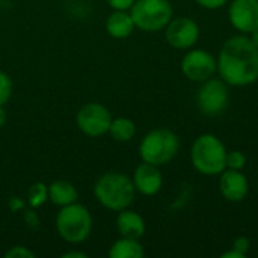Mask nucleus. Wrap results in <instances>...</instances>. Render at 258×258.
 Returning <instances> with one entry per match:
<instances>
[{"mask_svg": "<svg viewBox=\"0 0 258 258\" xmlns=\"http://www.w3.org/2000/svg\"><path fill=\"white\" fill-rule=\"evenodd\" d=\"M200 110L207 116H216L225 110L228 104V89L222 80H206L197 95Z\"/></svg>", "mask_w": 258, "mask_h": 258, "instance_id": "nucleus-8", "label": "nucleus"}, {"mask_svg": "<svg viewBox=\"0 0 258 258\" xmlns=\"http://www.w3.org/2000/svg\"><path fill=\"white\" fill-rule=\"evenodd\" d=\"M233 249H236V251H239L240 254H246L248 251H249V240H248V237H237L236 240H234V245H233Z\"/></svg>", "mask_w": 258, "mask_h": 258, "instance_id": "nucleus-24", "label": "nucleus"}, {"mask_svg": "<svg viewBox=\"0 0 258 258\" xmlns=\"http://www.w3.org/2000/svg\"><path fill=\"white\" fill-rule=\"evenodd\" d=\"M200 38V27L198 24L187 18L180 17L175 20H171L166 26V41L180 50L190 48Z\"/></svg>", "mask_w": 258, "mask_h": 258, "instance_id": "nucleus-10", "label": "nucleus"}, {"mask_svg": "<svg viewBox=\"0 0 258 258\" xmlns=\"http://www.w3.org/2000/svg\"><path fill=\"white\" fill-rule=\"evenodd\" d=\"M136 0H107L109 6L113 8L115 11H127L133 6Z\"/></svg>", "mask_w": 258, "mask_h": 258, "instance_id": "nucleus-23", "label": "nucleus"}, {"mask_svg": "<svg viewBox=\"0 0 258 258\" xmlns=\"http://www.w3.org/2000/svg\"><path fill=\"white\" fill-rule=\"evenodd\" d=\"M228 15L237 30L251 33L258 27V0H233Z\"/></svg>", "mask_w": 258, "mask_h": 258, "instance_id": "nucleus-11", "label": "nucleus"}, {"mask_svg": "<svg viewBox=\"0 0 258 258\" xmlns=\"http://www.w3.org/2000/svg\"><path fill=\"white\" fill-rule=\"evenodd\" d=\"M109 133L118 142H128L136 133V125L128 118H115L110 122Z\"/></svg>", "mask_w": 258, "mask_h": 258, "instance_id": "nucleus-18", "label": "nucleus"}, {"mask_svg": "<svg viewBox=\"0 0 258 258\" xmlns=\"http://www.w3.org/2000/svg\"><path fill=\"white\" fill-rule=\"evenodd\" d=\"M112 115L109 109L100 103H88L77 112V127L91 138L103 136L109 132Z\"/></svg>", "mask_w": 258, "mask_h": 258, "instance_id": "nucleus-7", "label": "nucleus"}, {"mask_svg": "<svg viewBox=\"0 0 258 258\" xmlns=\"http://www.w3.org/2000/svg\"><path fill=\"white\" fill-rule=\"evenodd\" d=\"M77 198H79L77 189L74 187L73 183L67 180H56L48 186V200L59 207H65L73 203H77Z\"/></svg>", "mask_w": 258, "mask_h": 258, "instance_id": "nucleus-16", "label": "nucleus"}, {"mask_svg": "<svg viewBox=\"0 0 258 258\" xmlns=\"http://www.w3.org/2000/svg\"><path fill=\"white\" fill-rule=\"evenodd\" d=\"M145 252L139 239H130L122 236L112 245L109 251L110 258H142Z\"/></svg>", "mask_w": 258, "mask_h": 258, "instance_id": "nucleus-17", "label": "nucleus"}, {"mask_svg": "<svg viewBox=\"0 0 258 258\" xmlns=\"http://www.w3.org/2000/svg\"><path fill=\"white\" fill-rule=\"evenodd\" d=\"M135 192L133 180L121 172H106L94 186L95 198L103 207L112 212L128 209L135 200Z\"/></svg>", "mask_w": 258, "mask_h": 258, "instance_id": "nucleus-2", "label": "nucleus"}, {"mask_svg": "<svg viewBox=\"0 0 258 258\" xmlns=\"http://www.w3.org/2000/svg\"><path fill=\"white\" fill-rule=\"evenodd\" d=\"M6 258H33L35 254L26 246H14L6 252Z\"/></svg>", "mask_w": 258, "mask_h": 258, "instance_id": "nucleus-22", "label": "nucleus"}, {"mask_svg": "<svg viewBox=\"0 0 258 258\" xmlns=\"http://www.w3.org/2000/svg\"><path fill=\"white\" fill-rule=\"evenodd\" d=\"M135 21L130 14L125 11H115L113 14L109 15L106 20V30L112 38L116 39H124L132 35L135 30Z\"/></svg>", "mask_w": 258, "mask_h": 258, "instance_id": "nucleus-15", "label": "nucleus"}, {"mask_svg": "<svg viewBox=\"0 0 258 258\" xmlns=\"http://www.w3.org/2000/svg\"><path fill=\"white\" fill-rule=\"evenodd\" d=\"M135 26L144 32H157L172 20V6L169 0H136L130 8Z\"/></svg>", "mask_w": 258, "mask_h": 258, "instance_id": "nucleus-6", "label": "nucleus"}, {"mask_svg": "<svg viewBox=\"0 0 258 258\" xmlns=\"http://www.w3.org/2000/svg\"><path fill=\"white\" fill-rule=\"evenodd\" d=\"M218 70L225 83L246 86L258 80V48L248 36L230 38L218 59Z\"/></svg>", "mask_w": 258, "mask_h": 258, "instance_id": "nucleus-1", "label": "nucleus"}, {"mask_svg": "<svg viewBox=\"0 0 258 258\" xmlns=\"http://www.w3.org/2000/svg\"><path fill=\"white\" fill-rule=\"evenodd\" d=\"M133 184L136 190L141 192L142 195L151 197V195L159 194L163 184V178L159 171V166L147 163V162L139 165L133 175Z\"/></svg>", "mask_w": 258, "mask_h": 258, "instance_id": "nucleus-13", "label": "nucleus"}, {"mask_svg": "<svg viewBox=\"0 0 258 258\" xmlns=\"http://www.w3.org/2000/svg\"><path fill=\"white\" fill-rule=\"evenodd\" d=\"M249 39L252 41V44H254V45L258 48V27L251 32V38H249Z\"/></svg>", "mask_w": 258, "mask_h": 258, "instance_id": "nucleus-29", "label": "nucleus"}, {"mask_svg": "<svg viewBox=\"0 0 258 258\" xmlns=\"http://www.w3.org/2000/svg\"><path fill=\"white\" fill-rule=\"evenodd\" d=\"M6 124V110L3 106H0V128Z\"/></svg>", "mask_w": 258, "mask_h": 258, "instance_id": "nucleus-28", "label": "nucleus"}, {"mask_svg": "<svg viewBox=\"0 0 258 258\" xmlns=\"http://www.w3.org/2000/svg\"><path fill=\"white\" fill-rule=\"evenodd\" d=\"M200 6L206 8V9H219L222 8L228 0H195Z\"/></svg>", "mask_w": 258, "mask_h": 258, "instance_id": "nucleus-25", "label": "nucleus"}, {"mask_svg": "<svg viewBox=\"0 0 258 258\" xmlns=\"http://www.w3.org/2000/svg\"><path fill=\"white\" fill-rule=\"evenodd\" d=\"M116 228L122 237L141 239L145 234V221L139 213L124 209L116 218Z\"/></svg>", "mask_w": 258, "mask_h": 258, "instance_id": "nucleus-14", "label": "nucleus"}, {"mask_svg": "<svg viewBox=\"0 0 258 258\" xmlns=\"http://www.w3.org/2000/svg\"><path fill=\"white\" fill-rule=\"evenodd\" d=\"M27 200H29V204L32 207L42 206L48 200V187L44 183H35V184H32V187L29 189Z\"/></svg>", "mask_w": 258, "mask_h": 258, "instance_id": "nucleus-19", "label": "nucleus"}, {"mask_svg": "<svg viewBox=\"0 0 258 258\" xmlns=\"http://www.w3.org/2000/svg\"><path fill=\"white\" fill-rule=\"evenodd\" d=\"M180 141L168 128H156L144 136L139 145L141 159L147 163L162 166L169 163L178 153Z\"/></svg>", "mask_w": 258, "mask_h": 258, "instance_id": "nucleus-4", "label": "nucleus"}, {"mask_svg": "<svg viewBox=\"0 0 258 258\" xmlns=\"http://www.w3.org/2000/svg\"><path fill=\"white\" fill-rule=\"evenodd\" d=\"M88 255L85 252H77V251H70L67 254H63V258H86Z\"/></svg>", "mask_w": 258, "mask_h": 258, "instance_id": "nucleus-26", "label": "nucleus"}, {"mask_svg": "<svg viewBox=\"0 0 258 258\" xmlns=\"http://www.w3.org/2000/svg\"><path fill=\"white\" fill-rule=\"evenodd\" d=\"M12 95V82L8 74L0 71V106H5Z\"/></svg>", "mask_w": 258, "mask_h": 258, "instance_id": "nucleus-20", "label": "nucleus"}, {"mask_svg": "<svg viewBox=\"0 0 258 258\" xmlns=\"http://www.w3.org/2000/svg\"><path fill=\"white\" fill-rule=\"evenodd\" d=\"M218 70V62L206 50H192L181 60L183 74L194 82L209 80Z\"/></svg>", "mask_w": 258, "mask_h": 258, "instance_id": "nucleus-9", "label": "nucleus"}, {"mask_svg": "<svg viewBox=\"0 0 258 258\" xmlns=\"http://www.w3.org/2000/svg\"><path fill=\"white\" fill-rule=\"evenodd\" d=\"M56 230L65 242L82 243L91 234L92 216L85 206L73 203L59 210L56 216Z\"/></svg>", "mask_w": 258, "mask_h": 258, "instance_id": "nucleus-5", "label": "nucleus"}, {"mask_svg": "<svg viewBox=\"0 0 258 258\" xmlns=\"http://www.w3.org/2000/svg\"><path fill=\"white\" fill-rule=\"evenodd\" d=\"M246 165V156L242 151H231L227 153V166L230 169H237L240 171Z\"/></svg>", "mask_w": 258, "mask_h": 258, "instance_id": "nucleus-21", "label": "nucleus"}, {"mask_svg": "<svg viewBox=\"0 0 258 258\" xmlns=\"http://www.w3.org/2000/svg\"><path fill=\"white\" fill-rule=\"evenodd\" d=\"M219 190L222 197L231 203H239L248 195L249 186L246 177L237 169H228L221 172Z\"/></svg>", "mask_w": 258, "mask_h": 258, "instance_id": "nucleus-12", "label": "nucleus"}, {"mask_svg": "<svg viewBox=\"0 0 258 258\" xmlns=\"http://www.w3.org/2000/svg\"><path fill=\"white\" fill-rule=\"evenodd\" d=\"M222 258H245V255H243V254H240L239 251L233 249V251H228V252L222 254Z\"/></svg>", "mask_w": 258, "mask_h": 258, "instance_id": "nucleus-27", "label": "nucleus"}, {"mask_svg": "<svg viewBox=\"0 0 258 258\" xmlns=\"http://www.w3.org/2000/svg\"><path fill=\"white\" fill-rule=\"evenodd\" d=\"M192 163L204 175H216L227 168V150L215 135H201L192 145Z\"/></svg>", "mask_w": 258, "mask_h": 258, "instance_id": "nucleus-3", "label": "nucleus"}]
</instances>
